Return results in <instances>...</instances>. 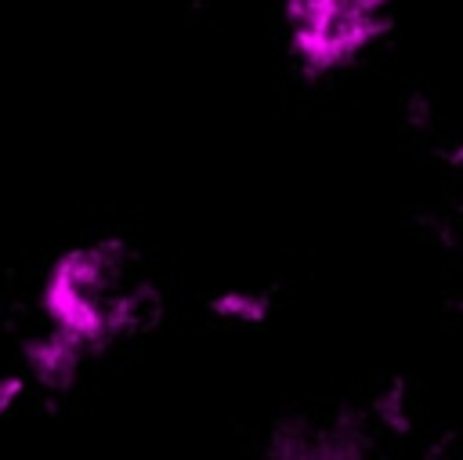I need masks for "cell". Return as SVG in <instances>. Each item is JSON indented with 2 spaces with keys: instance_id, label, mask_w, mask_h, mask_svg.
I'll use <instances>...</instances> for the list:
<instances>
[{
  "instance_id": "cell-1",
  "label": "cell",
  "mask_w": 463,
  "mask_h": 460,
  "mask_svg": "<svg viewBox=\"0 0 463 460\" xmlns=\"http://www.w3.org/2000/svg\"><path fill=\"white\" fill-rule=\"evenodd\" d=\"M43 326L83 348L105 351L145 319V290L137 286L119 243L94 239L58 254L40 283Z\"/></svg>"
},
{
  "instance_id": "cell-2",
  "label": "cell",
  "mask_w": 463,
  "mask_h": 460,
  "mask_svg": "<svg viewBox=\"0 0 463 460\" xmlns=\"http://www.w3.org/2000/svg\"><path fill=\"white\" fill-rule=\"evenodd\" d=\"M398 0H286L289 51L307 76L354 65L391 25Z\"/></svg>"
}]
</instances>
